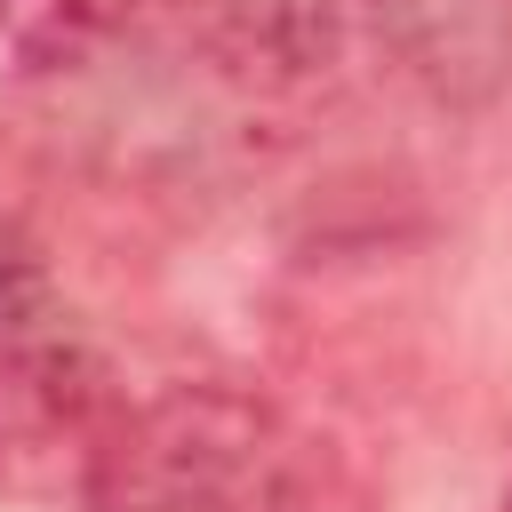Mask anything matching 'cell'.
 Wrapping results in <instances>:
<instances>
[{
	"mask_svg": "<svg viewBox=\"0 0 512 512\" xmlns=\"http://www.w3.org/2000/svg\"><path fill=\"white\" fill-rule=\"evenodd\" d=\"M80 504L88 512H360V488L264 392L200 376L128 400Z\"/></svg>",
	"mask_w": 512,
	"mask_h": 512,
	"instance_id": "cell-1",
	"label": "cell"
},
{
	"mask_svg": "<svg viewBox=\"0 0 512 512\" xmlns=\"http://www.w3.org/2000/svg\"><path fill=\"white\" fill-rule=\"evenodd\" d=\"M120 416H128V392L112 384V360L64 304L0 328V488L8 496H80Z\"/></svg>",
	"mask_w": 512,
	"mask_h": 512,
	"instance_id": "cell-2",
	"label": "cell"
},
{
	"mask_svg": "<svg viewBox=\"0 0 512 512\" xmlns=\"http://www.w3.org/2000/svg\"><path fill=\"white\" fill-rule=\"evenodd\" d=\"M384 40L440 104H488L512 80V0H384Z\"/></svg>",
	"mask_w": 512,
	"mask_h": 512,
	"instance_id": "cell-3",
	"label": "cell"
},
{
	"mask_svg": "<svg viewBox=\"0 0 512 512\" xmlns=\"http://www.w3.org/2000/svg\"><path fill=\"white\" fill-rule=\"evenodd\" d=\"M168 0H0V40L32 72H80L136 40Z\"/></svg>",
	"mask_w": 512,
	"mask_h": 512,
	"instance_id": "cell-4",
	"label": "cell"
},
{
	"mask_svg": "<svg viewBox=\"0 0 512 512\" xmlns=\"http://www.w3.org/2000/svg\"><path fill=\"white\" fill-rule=\"evenodd\" d=\"M48 304H64L56 296V272H48V248H40V232L16 208H0V328L32 320Z\"/></svg>",
	"mask_w": 512,
	"mask_h": 512,
	"instance_id": "cell-5",
	"label": "cell"
},
{
	"mask_svg": "<svg viewBox=\"0 0 512 512\" xmlns=\"http://www.w3.org/2000/svg\"><path fill=\"white\" fill-rule=\"evenodd\" d=\"M496 512H512V480H504V496H496Z\"/></svg>",
	"mask_w": 512,
	"mask_h": 512,
	"instance_id": "cell-6",
	"label": "cell"
}]
</instances>
